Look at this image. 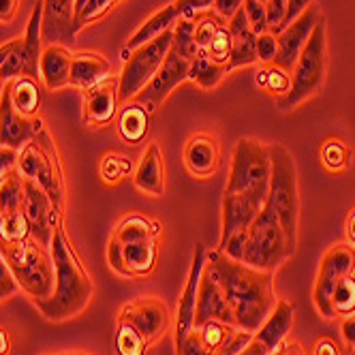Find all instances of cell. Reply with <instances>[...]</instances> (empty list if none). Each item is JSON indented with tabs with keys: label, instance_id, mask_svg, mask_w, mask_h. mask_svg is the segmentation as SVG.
I'll use <instances>...</instances> for the list:
<instances>
[{
	"label": "cell",
	"instance_id": "cell-48",
	"mask_svg": "<svg viewBox=\"0 0 355 355\" xmlns=\"http://www.w3.org/2000/svg\"><path fill=\"white\" fill-rule=\"evenodd\" d=\"M255 45H257V60L261 64H274L278 54V37L268 31L263 35H257Z\"/></svg>",
	"mask_w": 355,
	"mask_h": 355
},
{
	"label": "cell",
	"instance_id": "cell-34",
	"mask_svg": "<svg viewBox=\"0 0 355 355\" xmlns=\"http://www.w3.org/2000/svg\"><path fill=\"white\" fill-rule=\"evenodd\" d=\"M227 75H230V71L225 64L212 62L206 56H197L189 69V82L197 84L201 90H214L223 84Z\"/></svg>",
	"mask_w": 355,
	"mask_h": 355
},
{
	"label": "cell",
	"instance_id": "cell-6",
	"mask_svg": "<svg viewBox=\"0 0 355 355\" xmlns=\"http://www.w3.org/2000/svg\"><path fill=\"white\" fill-rule=\"evenodd\" d=\"M270 146L261 144L259 139L242 137L234 148L225 193L244 195L259 201V204H266L270 191Z\"/></svg>",
	"mask_w": 355,
	"mask_h": 355
},
{
	"label": "cell",
	"instance_id": "cell-57",
	"mask_svg": "<svg viewBox=\"0 0 355 355\" xmlns=\"http://www.w3.org/2000/svg\"><path fill=\"white\" fill-rule=\"evenodd\" d=\"M19 45H21V37H15V39H9V41L0 43V67H3L11 58V54L15 52Z\"/></svg>",
	"mask_w": 355,
	"mask_h": 355
},
{
	"label": "cell",
	"instance_id": "cell-30",
	"mask_svg": "<svg viewBox=\"0 0 355 355\" xmlns=\"http://www.w3.org/2000/svg\"><path fill=\"white\" fill-rule=\"evenodd\" d=\"M7 90L17 114L31 120L39 118V112L43 107V94H41L39 80L28 78V75H19V78L9 82Z\"/></svg>",
	"mask_w": 355,
	"mask_h": 355
},
{
	"label": "cell",
	"instance_id": "cell-17",
	"mask_svg": "<svg viewBox=\"0 0 355 355\" xmlns=\"http://www.w3.org/2000/svg\"><path fill=\"white\" fill-rule=\"evenodd\" d=\"M182 161L193 178H197V180H210V178L216 175L223 161V148L218 137L208 131L193 133L184 144Z\"/></svg>",
	"mask_w": 355,
	"mask_h": 355
},
{
	"label": "cell",
	"instance_id": "cell-21",
	"mask_svg": "<svg viewBox=\"0 0 355 355\" xmlns=\"http://www.w3.org/2000/svg\"><path fill=\"white\" fill-rule=\"evenodd\" d=\"M43 131V120L41 118H24L21 114L15 112L9 90L3 96V103H0V146L21 150L28 141L35 139V135Z\"/></svg>",
	"mask_w": 355,
	"mask_h": 355
},
{
	"label": "cell",
	"instance_id": "cell-37",
	"mask_svg": "<svg viewBox=\"0 0 355 355\" xmlns=\"http://www.w3.org/2000/svg\"><path fill=\"white\" fill-rule=\"evenodd\" d=\"M33 238L31 223L21 210L0 216V246H13Z\"/></svg>",
	"mask_w": 355,
	"mask_h": 355
},
{
	"label": "cell",
	"instance_id": "cell-61",
	"mask_svg": "<svg viewBox=\"0 0 355 355\" xmlns=\"http://www.w3.org/2000/svg\"><path fill=\"white\" fill-rule=\"evenodd\" d=\"M7 82L5 80H0V103H3V96H5V92H7Z\"/></svg>",
	"mask_w": 355,
	"mask_h": 355
},
{
	"label": "cell",
	"instance_id": "cell-9",
	"mask_svg": "<svg viewBox=\"0 0 355 355\" xmlns=\"http://www.w3.org/2000/svg\"><path fill=\"white\" fill-rule=\"evenodd\" d=\"M171 43L173 31H167L159 39L133 49L129 58H124L122 71L118 75V94L122 103L133 101L150 84V80L159 73L167 54L171 52Z\"/></svg>",
	"mask_w": 355,
	"mask_h": 355
},
{
	"label": "cell",
	"instance_id": "cell-27",
	"mask_svg": "<svg viewBox=\"0 0 355 355\" xmlns=\"http://www.w3.org/2000/svg\"><path fill=\"white\" fill-rule=\"evenodd\" d=\"M43 0H37L26 33L21 37V58H24V75L41 80V54H43Z\"/></svg>",
	"mask_w": 355,
	"mask_h": 355
},
{
	"label": "cell",
	"instance_id": "cell-63",
	"mask_svg": "<svg viewBox=\"0 0 355 355\" xmlns=\"http://www.w3.org/2000/svg\"><path fill=\"white\" fill-rule=\"evenodd\" d=\"M259 3H263V5H266V3H268V0H259Z\"/></svg>",
	"mask_w": 355,
	"mask_h": 355
},
{
	"label": "cell",
	"instance_id": "cell-39",
	"mask_svg": "<svg viewBox=\"0 0 355 355\" xmlns=\"http://www.w3.org/2000/svg\"><path fill=\"white\" fill-rule=\"evenodd\" d=\"M131 171H133L131 159L118 155V152H107L98 163V175L105 187H118Z\"/></svg>",
	"mask_w": 355,
	"mask_h": 355
},
{
	"label": "cell",
	"instance_id": "cell-50",
	"mask_svg": "<svg viewBox=\"0 0 355 355\" xmlns=\"http://www.w3.org/2000/svg\"><path fill=\"white\" fill-rule=\"evenodd\" d=\"M175 351H178V355H214V353H210L208 349H206V345L201 343V338H199V332L193 327V332L175 347Z\"/></svg>",
	"mask_w": 355,
	"mask_h": 355
},
{
	"label": "cell",
	"instance_id": "cell-33",
	"mask_svg": "<svg viewBox=\"0 0 355 355\" xmlns=\"http://www.w3.org/2000/svg\"><path fill=\"white\" fill-rule=\"evenodd\" d=\"M319 159H321V165L325 167V171L343 173V171L351 169V165H353V150L340 137H327L321 144Z\"/></svg>",
	"mask_w": 355,
	"mask_h": 355
},
{
	"label": "cell",
	"instance_id": "cell-1",
	"mask_svg": "<svg viewBox=\"0 0 355 355\" xmlns=\"http://www.w3.org/2000/svg\"><path fill=\"white\" fill-rule=\"evenodd\" d=\"M206 272L218 283L236 325L255 334L276 306L274 272H261L227 257L220 250H208Z\"/></svg>",
	"mask_w": 355,
	"mask_h": 355
},
{
	"label": "cell",
	"instance_id": "cell-62",
	"mask_svg": "<svg viewBox=\"0 0 355 355\" xmlns=\"http://www.w3.org/2000/svg\"><path fill=\"white\" fill-rule=\"evenodd\" d=\"M60 355H86V353H60Z\"/></svg>",
	"mask_w": 355,
	"mask_h": 355
},
{
	"label": "cell",
	"instance_id": "cell-20",
	"mask_svg": "<svg viewBox=\"0 0 355 355\" xmlns=\"http://www.w3.org/2000/svg\"><path fill=\"white\" fill-rule=\"evenodd\" d=\"M21 212L26 214V218L31 223L33 238L39 240L43 246H49V242H52V225L62 214H54V206H52L49 195L35 180H26V178H24Z\"/></svg>",
	"mask_w": 355,
	"mask_h": 355
},
{
	"label": "cell",
	"instance_id": "cell-52",
	"mask_svg": "<svg viewBox=\"0 0 355 355\" xmlns=\"http://www.w3.org/2000/svg\"><path fill=\"white\" fill-rule=\"evenodd\" d=\"M15 165H17V150L0 146V178L15 169Z\"/></svg>",
	"mask_w": 355,
	"mask_h": 355
},
{
	"label": "cell",
	"instance_id": "cell-3",
	"mask_svg": "<svg viewBox=\"0 0 355 355\" xmlns=\"http://www.w3.org/2000/svg\"><path fill=\"white\" fill-rule=\"evenodd\" d=\"M270 191L266 204L274 210L295 255L300 238V180L291 152L283 144H270Z\"/></svg>",
	"mask_w": 355,
	"mask_h": 355
},
{
	"label": "cell",
	"instance_id": "cell-31",
	"mask_svg": "<svg viewBox=\"0 0 355 355\" xmlns=\"http://www.w3.org/2000/svg\"><path fill=\"white\" fill-rule=\"evenodd\" d=\"M150 131V112L137 103V101H129L124 110L118 114V135L124 144L137 146L144 141V137Z\"/></svg>",
	"mask_w": 355,
	"mask_h": 355
},
{
	"label": "cell",
	"instance_id": "cell-49",
	"mask_svg": "<svg viewBox=\"0 0 355 355\" xmlns=\"http://www.w3.org/2000/svg\"><path fill=\"white\" fill-rule=\"evenodd\" d=\"M250 338H252V332H246V329H242V327H236L232 332V336L227 338V343L218 349L216 355H240L246 349V345L250 343Z\"/></svg>",
	"mask_w": 355,
	"mask_h": 355
},
{
	"label": "cell",
	"instance_id": "cell-35",
	"mask_svg": "<svg viewBox=\"0 0 355 355\" xmlns=\"http://www.w3.org/2000/svg\"><path fill=\"white\" fill-rule=\"evenodd\" d=\"M24 204V178L17 169H11L0 178V216L19 212Z\"/></svg>",
	"mask_w": 355,
	"mask_h": 355
},
{
	"label": "cell",
	"instance_id": "cell-4",
	"mask_svg": "<svg viewBox=\"0 0 355 355\" xmlns=\"http://www.w3.org/2000/svg\"><path fill=\"white\" fill-rule=\"evenodd\" d=\"M15 169L26 180H35L52 199L54 214L64 216L67 201V180L58 146L54 144L47 129L39 131L33 141H28L17 152Z\"/></svg>",
	"mask_w": 355,
	"mask_h": 355
},
{
	"label": "cell",
	"instance_id": "cell-8",
	"mask_svg": "<svg viewBox=\"0 0 355 355\" xmlns=\"http://www.w3.org/2000/svg\"><path fill=\"white\" fill-rule=\"evenodd\" d=\"M291 257L293 252L281 223H278V216L266 204L246 232L242 263L261 272H274Z\"/></svg>",
	"mask_w": 355,
	"mask_h": 355
},
{
	"label": "cell",
	"instance_id": "cell-41",
	"mask_svg": "<svg viewBox=\"0 0 355 355\" xmlns=\"http://www.w3.org/2000/svg\"><path fill=\"white\" fill-rule=\"evenodd\" d=\"M257 84L263 90H268L270 94L281 98L291 88V73L281 67H276V64H263L257 71Z\"/></svg>",
	"mask_w": 355,
	"mask_h": 355
},
{
	"label": "cell",
	"instance_id": "cell-7",
	"mask_svg": "<svg viewBox=\"0 0 355 355\" xmlns=\"http://www.w3.org/2000/svg\"><path fill=\"white\" fill-rule=\"evenodd\" d=\"M17 278L19 289L33 302L49 300L56 287V268L49 246H43L39 240L28 238L13 246H0Z\"/></svg>",
	"mask_w": 355,
	"mask_h": 355
},
{
	"label": "cell",
	"instance_id": "cell-26",
	"mask_svg": "<svg viewBox=\"0 0 355 355\" xmlns=\"http://www.w3.org/2000/svg\"><path fill=\"white\" fill-rule=\"evenodd\" d=\"M107 78H112V62L103 54H98V52L73 54L69 86H75L84 92L101 82H105Z\"/></svg>",
	"mask_w": 355,
	"mask_h": 355
},
{
	"label": "cell",
	"instance_id": "cell-28",
	"mask_svg": "<svg viewBox=\"0 0 355 355\" xmlns=\"http://www.w3.org/2000/svg\"><path fill=\"white\" fill-rule=\"evenodd\" d=\"M161 236H163L161 220H155L139 212H131L116 225L110 240L118 244H135V242H146V240H159Z\"/></svg>",
	"mask_w": 355,
	"mask_h": 355
},
{
	"label": "cell",
	"instance_id": "cell-42",
	"mask_svg": "<svg viewBox=\"0 0 355 355\" xmlns=\"http://www.w3.org/2000/svg\"><path fill=\"white\" fill-rule=\"evenodd\" d=\"M332 313L334 317H351L355 315V274L345 276L332 291Z\"/></svg>",
	"mask_w": 355,
	"mask_h": 355
},
{
	"label": "cell",
	"instance_id": "cell-47",
	"mask_svg": "<svg viewBox=\"0 0 355 355\" xmlns=\"http://www.w3.org/2000/svg\"><path fill=\"white\" fill-rule=\"evenodd\" d=\"M180 19H197L214 9V0H173Z\"/></svg>",
	"mask_w": 355,
	"mask_h": 355
},
{
	"label": "cell",
	"instance_id": "cell-18",
	"mask_svg": "<svg viewBox=\"0 0 355 355\" xmlns=\"http://www.w3.org/2000/svg\"><path fill=\"white\" fill-rule=\"evenodd\" d=\"M266 204L244 197V195H232V193H223L220 201V242L218 250L234 238H246L248 227L252 220L257 218Z\"/></svg>",
	"mask_w": 355,
	"mask_h": 355
},
{
	"label": "cell",
	"instance_id": "cell-51",
	"mask_svg": "<svg viewBox=\"0 0 355 355\" xmlns=\"http://www.w3.org/2000/svg\"><path fill=\"white\" fill-rule=\"evenodd\" d=\"M242 7L244 0H214V13L225 21H230Z\"/></svg>",
	"mask_w": 355,
	"mask_h": 355
},
{
	"label": "cell",
	"instance_id": "cell-19",
	"mask_svg": "<svg viewBox=\"0 0 355 355\" xmlns=\"http://www.w3.org/2000/svg\"><path fill=\"white\" fill-rule=\"evenodd\" d=\"M120 94H118V78H107L88 90H84V107L82 120L90 129H105L118 116Z\"/></svg>",
	"mask_w": 355,
	"mask_h": 355
},
{
	"label": "cell",
	"instance_id": "cell-10",
	"mask_svg": "<svg viewBox=\"0 0 355 355\" xmlns=\"http://www.w3.org/2000/svg\"><path fill=\"white\" fill-rule=\"evenodd\" d=\"M349 274H355V246L349 242L329 246L319 261V274L313 291V302L323 319H336L332 313V291Z\"/></svg>",
	"mask_w": 355,
	"mask_h": 355
},
{
	"label": "cell",
	"instance_id": "cell-58",
	"mask_svg": "<svg viewBox=\"0 0 355 355\" xmlns=\"http://www.w3.org/2000/svg\"><path fill=\"white\" fill-rule=\"evenodd\" d=\"M13 351V338L7 327L0 325V355H11Z\"/></svg>",
	"mask_w": 355,
	"mask_h": 355
},
{
	"label": "cell",
	"instance_id": "cell-60",
	"mask_svg": "<svg viewBox=\"0 0 355 355\" xmlns=\"http://www.w3.org/2000/svg\"><path fill=\"white\" fill-rule=\"evenodd\" d=\"M345 236H347V242L355 246V208H351L345 218Z\"/></svg>",
	"mask_w": 355,
	"mask_h": 355
},
{
	"label": "cell",
	"instance_id": "cell-29",
	"mask_svg": "<svg viewBox=\"0 0 355 355\" xmlns=\"http://www.w3.org/2000/svg\"><path fill=\"white\" fill-rule=\"evenodd\" d=\"M180 21V15H178L173 3L161 7L157 13H152L141 26L135 28V33L129 37V41H126V52H133V49L150 43V41H155L159 39L161 35H165L167 31H173L175 24Z\"/></svg>",
	"mask_w": 355,
	"mask_h": 355
},
{
	"label": "cell",
	"instance_id": "cell-32",
	"mask_svg": "<svg viewBox=\"0 0 355 355\" xmlns=\"http://www.w3.org/2000/svg\"><path fill=\"white\" fill-rule=\"evenodd\" d=\"M122 0H75L73 9V33L78 35L86 26L107 17Z\"/></svg>",
	"mask_w": 355,
	"mask_h": 355
},
{
	"label": "cell",
	"instance_id": "cell-56",
	"mask_svg": "<svg viewBox=\"0 0 355 355\" xmlns=\"http://www.w3.org/2000/svg\"><path fill=\"white\" fill-rule=\"evenodd\" d=\"M19 0H0V24H11L17 15Z\"/></svg>",
	"mask_w": 355,
	"mask_h": 355
},
{
	"label": "cell",
	"instance_id": "cell-46",
	"mask_svg": "<svg viewBox=\"0 0 355 355\" xmlns=\"http://www.w3.org/2000/svg\"><path fill=\"white\" fill-rule=\"evenodd\" d=\"M244 11L252 33L255 35L268 33V11L263 3H259V0H244Z\"/></svg>",
	"mask_w": 355,
	"mask_h": 355
},
{
	"label": "cell",
	"instance_id": "cell-12",
	"mask_svg": "<svg viewBox=\"0 0 355 355\" xmlns=\"http://www.w3.org/2000/svg\"><path fill=\"white\" fill-rule=\"evenodd\" d=\"M159 261V240L135 244H107V263L122 278H146L155 272Z\"/></svg>",
	"mask_w": 355,
	"mask_h": 355
},
{
	"label": "cell",
	"instance_id": "cell-15",
	"mask_svg": "<svg viewBox=\"0 0 355 355\" xmlns=\"http://www.w3.org/2000/svg\"><path fill=\"white\" fill-rule=\"evenodd\" d=\"M321 17H323L321 7L317 3H313L297 19L287 24V26L283 28V33L278 35V54L274 60L276 67H281L289 73L293 71L304 45H306V41L311 39V35H313V31H315V26L319 24Z\"/></svg>",
	"mask_w": 355,
	"mask_h": 355
},
{
	"label": "cell",
	"instance_id": "cell-40",
	"mask_svg": "<svg viewBox=\"0 0 355 355\" xmlns=\"http://www.w3.org/2000/svg\"><path fill=\"white\" fill-rule=\"evenodd\" d=\"M171 49L178 54L193 62L199 56V49L195 43V19H180L173 26V43Z\"/></svg>",
	"mask_w": 355,
	"mask_h": 355
},
{
	"label": "cell",
	"instance_id": "cell-38",
	"mask_svg": "<svg viewBox=\"0 0 355 355\" xmlns=\"http://www.w3.org/2000/svg\"><path fill=\"white\" fill-rule=\"evenodd\" d=\"M150 343L126 321L116 319V355H146Z\"/></svg>",
	"mask_w": 355,
	"mask_h": 355
},
{
	"label": "cell",
	"instance_id": "cell-25",
	"mask_svg": "<svg viewBox=\"0 0 355 355\" xmlns=\"http://www.w3.org/2000/svg\"><path fill=\"white\" fill-rule=\"evenodd\" d=\"M73 52L67 45H45L41 54V82L45 90L56 92L69 86Z\"/></svg>",
	"mask_w": 355,
	"mask_h": 355
},
{
	"label": "cell",
	"instance_id": "cell-13",
	"mask_svg": "<svg viewBox=\"0 0 355 355\" xmlns=\"http://www.w3.org/2000/svg\"><path fill=\"white\" fill-rule=\"evenodd\" d=\"M189 69H191V62L182 56H178L171 49L163 67L159 69V73L150 80V84L133 101L141 103L150 114L157 112L178 86L189 82Z\"/></svg>",
	"mask_w": 355,
	"mask_h": 355
},
{
	"label": "cell",
	"instance_id": "cell-36",
	"mask_svg": "<svg viewBox=\"0 0 355 355\" xmlns=\"http://www.w3.org/2000/svg\"><path fill=\"white\" fill-rule=\"evenodd\" d=\"M234 37V45H232V56L230 62H227V71H236L242 67H252L257 64V35L252 31H244L240 35H232Z\"/></svg>",
	"mask_w": 355,
	"mask_h": 355
},
{
	"label": "cell",
	"instance_id": "cell-44",
	"mask_svg": "<svg viewBox=\"0 0 355 355\" xmlns=\"http://www.w3.org/2000/svg\"><path fill=\"white\" fill-rule=\"evenodd\" d=\"M195 329L199 332V338H201V343L206 345V349L216 355L218 349L227 343V338L232 336L236 325H227V323H220V321H208V323L199 325Z\"/></svg>",
	"mask_w": 355,
	"mask_h": 355
},
{
	"label": "cell",
	"instance_id": "cell-11",
	"mask_svg": "<svg viewBox=\"0 0 355 355\" xmlns=\"http://www.w3.org/2000/svg\"><path fill=\"white\" fill-rule=\"evenodd\" d=\"M120 319L129 321L137 332L152 345L161 340L171 327V311L161 297L141 295L126 302L118 313Z\"/></svg>",
	"mask_w": 355,
	"mask_h": 355
},
{
	"label": "cell",
	"instance_id": "cell-45",
	"mask_svg": "<svg viewBox=\"0 0 355 355\" xmlns=\"http://www.w3.org/2000/svg\"><path fill=\"white\" fill-rule=\"evenodd\" d=\"M19 283H17V278L5 257V252L0 250V304H5L7 300L15 297L19 293Z\"/></svg>",
	"mask_w": 355,
	"mask_h": 355
},
{
	"label": "cell",
	"instance_id": "cell-16",
	"mask_svg": "<svg viewBox=\"0 0 355 355\" xmlns=\"http://www.w3.org/2000/svg\"><path fill=\"white\" fill-rule=\"evenodd\" d=\"M206 255L208 250L206 246L197 242L195 250H193V261H191V270L187 276V283L182 289V295L178 300V311H175V347L180 345L195 327V309H197V293H199V283L201 276H204V268H206Z\"/></svg>",
	"mask_w": 355,
	"mask_h": 355
},
{
	"label": "cell",
	"instance_id": "cell-59",
	"mask_svg": "<svg viewBox=\"0 0 355 355\" xmlns=\"http://www.w3.org/2000/svg\"><path fill=\"white\" fill-rule=\"evenodd\" d=\"M272 355H306V351L302 349L300 343H283Z\"/></svg>",
	"mask_w": 355,
	"mask_h": 355
},
{
	"label": "cell",
	"instance_id": "cell-54",
	"mask_svg": "<svg viewBox=\"0 0 355 355\" xmlns=\"http://www.w3.org/2000/svg\"><path fill=\"white\" fill-rule=\"evenodd\" d=\"M315 355H343V351L334 338L323 336L315 343Z\"/></svg>",
	"mask_w": 355,
	"mask_h": 355
},
{
	"label": "cell",
	"instance_id": "cell-53",
	"mask_svg": "<svg viewBox=\"0 0 355 355\" xmlns=\"http://www.w3.org/2000/svg\"><path fill=\"white\" fill-rule=\"evenodd\" d=\"M315 0H289V7H287V17H285V26L291 24L293 19H297L304 11H306Z\"/></svg>",
	"mask_w": 355,
	"mask_h": 355
},
{
	"label": "cell",
	"instance_id": "cell-55",
	"mask_svg": "<svg viewBox=\"0 0 355 355\" xmlns=\"http://www.w3.org/2000/svg\"><path fill=\"white\" fill-rule=\"evenodd\" d=\"M340 332H343V340H345V345H347L351 351H355V315H351V317H345V319H343Z\"/></svg>",
	"mask_w": 355,
	"mask_h": 355
},
{
	"label": "cell",
	"instance_id": "cell-2",
	"mask_svg": "<svg viewBox=\"0 0 355 355\" xmlns=\"http://www.w3.org/2000/svg\"><path fill=\"white\" fill-rule=\"evenodd\" d=\"M49 252H52L56 268V287L52 297L35 302V306L43 315V319L62 323L73 317H80L94 295L92 278L64 230V216H58L52 225Z\"/></svg>",
	"mask_w": 355,
	"mask_h": 355
},
{
	"label": "cell",
	"instance_id": "cell-23",
	"mask_svg": "<svg viewBox=\"0 0 355 355\" xmlns=\"http://www.w3.org/2000/svg\"><path fill=\"white\" fill-rule=\"evenodd\" d=\"M133 184L137 191L150 197H163L167 191V173H165V157L159 144H148L144 155L133 171Z\"/></svg>",
	"mask_w": 355,
	"mask_h": 355
},
{
	"label": "cell",
	"instance_id": "cell-22",
	"mask_svg": "<svg viewBox=\"0 0 355 355\" xmlns=\"http://www.w3.org/2000/svg\"><path fill=\"white\" fill-rule=\"evenodd\" d=\"M208 321H220V323H227V325H236V317H234V313L230 309V304H227L218 283L204 268V276H201L199 293H197L195 327L204 325Z\"/></svg>",
	"mask_w": 355,
	"mask_h": 355
},
{
	"label": "cell",
	"instance_id": "cell-24",
	"mask_svg": "<svg viewBox=\"0 0 355 355\" xmlns=\"http://www.w3.org/2000/svg\"><path fill=\"white\" fill-rule=\"evenodd\" d=\"M75 0H43V41L45 45H67L75 41L73 33Z\"/></svg>",
	"mask_w": 355,
	"mask_h": 355
},
{
	"label": "cell",
	"instance_id": "cell-43",
	"mask_svg": "<svg viewBox=\"0 0 355 355\" xmlns=\"http://www.w3.org/2000/svg\"><path fill=\"white\" fill-rule=\"evenodd\" d=\"M232 45H234V37H232V31L227 26V21H223L220 26L216 28L212 41L208 43L206 52L201 56L210 58L212 62H218V64H225L230 62V56H232Z\"/></svg>",
	"mask_w": 355,
	"mask_h": 355
},
{
	"label": "cell",
	"instance_id": "cell-14",
	"mask_svg": "<svg viewBox=\"0 0 355 355\" xmlns=\"http://www.w3.org/2000/svg\"><path fill=\"white\" fill-rule=\"evenodd\" d=\"M295 309L289 300H278L270 317L263 321V325L252 334L250 343L240 355H272L287 338V334L293 327Z\"/></svg>",
	"mask_w": 355,
	"mask_h": 355
},
{
	"label": "cell",
	"instance_id": "cell-5",
	"mask_svg": "<svg viewBox=\"0 0 355 355\" xmlns=\"http://www.w3.org/2000/svg\"><path fill=\"white\" fill-rule=\"evenodd\" d=\"M325 75H327V37H325V19L321 17L291 71V88L285 96L278 98V107L283 112H293L306 103V101L315 98L325 84Z\"/></svg>",
	"mask_w": 355,
	"mask_h": 355
}]
</instances>
